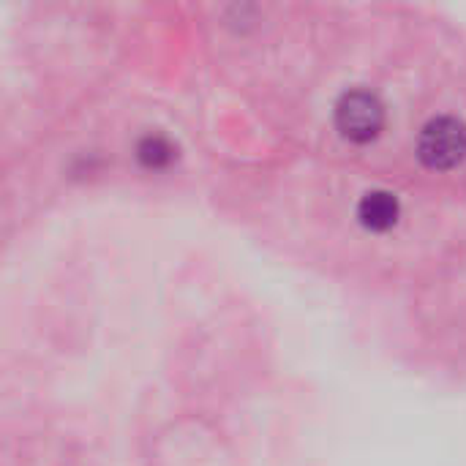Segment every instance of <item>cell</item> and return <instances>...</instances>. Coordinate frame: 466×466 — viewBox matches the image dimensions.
I'll list each match as a JSON object with an SVG mask.
<instances>
[{"label": "cell", "instance_id": "cell-1", "mask_svg": "<svg viewBox=\"0 0 466 466\" xmlns=\"http://www.w3.org/2000/svg\"><path fill=\"white\" fill-rule=\"evenodd\" d=\"M418 153L431 169H451L466 156V126L456 117L431 120L418 142Z\"/></svg>", "mask_w": 466, "mask_h": 466}, {"label": "cell", "instance_id": "cell-3", "mask_svg": "<svg viewBox=\"0 0 466 466\" xmlns=\"http://www.w3.org/2000/svg\"><path fill=\"white\" fill-rule=\"evenodd\" d=\"M358 216L363 227L374 232H385L399 218V199L390 191H369L358 205Z\"/></svg>", "mask_w": 466, "mask_h": 466}, {"label": "cell", "instance_id": "cell-4", "mask_svg": "<svg viewBox=\"0 0 466 466\" xmlns=\"http://www.w3.org/2000/svg\"><path fill=\"white\" fill-rule=\"evenodd\" d=\"M139 158H142V164H147V167H164V164L172 158V145H169L164 137L150 134V137H145V139L139 142Z\"/></svg>", "mask_w": 466, "mask_h": 466}, {"label": "cell", "instance_id": "cell-2", "mask_svg": "<svg viewBox=\"0 0 466 466\" xmlns=\"http://www.w3.org/2000/svg\"><path fill=\"white\" fill-rule=\"evenodd\" d=\"M385 123V109L377 96L366 90L347 93L336 106V126L352 142H369L380 134Z\"/></svg>", "mask_w": 466, "mask_h": 466}]
</instances>
